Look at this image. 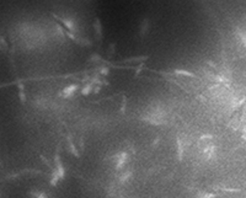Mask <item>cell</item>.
Listing matches in <instances>:
<instances>
[{
    "label": "cell",
    "instance_id": "6da1fadb",
    "mask_svg": "<svg viewBox=\"0 0 246 198\" xmlns=\"http://www.w3.org/2000/svg\"><path fill=\"white\" fill-rule=\"evenodd\" d=\"M76 89H78V85L76 84L69 85V86H66L64 90L62 91V96H63V97H70V96L74 95V92L76 91Z\"/></svg>",
    "mask_w": 246,
    "mask_h": 198
},
{
    "label": "cell",
    "instance_id": "7a4b0ae2",
    "mask_svg": "<svg viewBox=\"0 0 246 198\" xmlns=\"http://www.w3.org/2000/svg\"><path fill=\"white\" fill-rule=\"evenodd\" d=\"M126 159H127V153H123V154H121V158H120V160L117 161V169H121V167L124 165V162H126Z\"/></svg>",
    "mask_w": 246,
    "mask_h": 198
},
{
    "label": "cell",
    "instance_id": "3957f363",
    "mask_svg": "<svg viewBox=\"0 0 246 198\" xmlns=\"http://www.w3.org/2000/svg\"><path fill=\"white\" fill-rule=\"evenodd\" d=\"M175 74H178V75H185V76H188V78H195V74L189 73V72H187V70H175Z\"/></svg>",
    "mask_w": 246,
    "mask_h": 198
},
{
    "label": "cell",
    "instance_id": "277c9868",
    "mask_svg": "<svg viewBox=\"0 0 246 198\" xmlns=\"http://www.w3.org/2000/svg\"><path fill=\"white\" fill-rule=\"evenodd\" d=\"M69 147H70V149H72V151L74 153V154H75V156H79V154H78L75 147H74V144H73V141H70V140H69Z\"/></svg>",
    "mask_w": 246,
    "mask_h": 198
},
{
    "label": "cell",
    "instance_id": "5b68a950",
    "mask_svg": "<svg viewBox=\"0 0 246 198\" xmlns=\"http://www.w3.org/2000/svg\"><path fill=\"white\" fill-rule=\"evenodd\" d=\"M36 198H47L44 193H36Z\"/></svg>",
    "mask_w": 246,
    "mask_h": 198
}]
</instances>
